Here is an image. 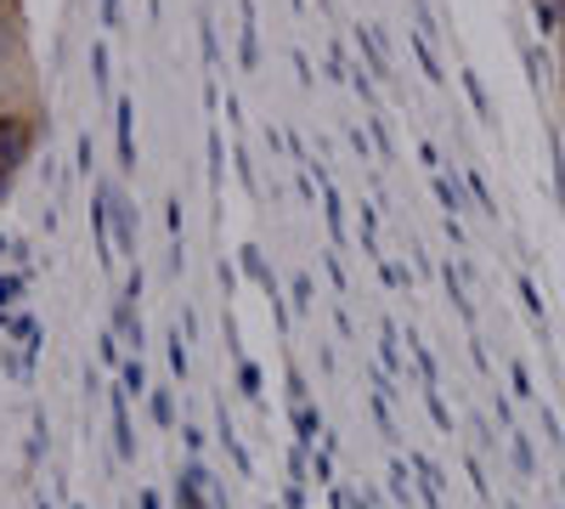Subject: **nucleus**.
<instances>
[{
  "label": "nucleus",
  "mask_w": 565,
  "mask_h": 509,
  "mask_svg": "<svg viewBox=\"0 0 565 509\" xmlns=\"http://www.w3.org/2000/svg\"><path fill=\"white\" fill-rule=\"evenodd\" d=\"M45 119V91H40V63L29 40V12L23 0H0V199L12 193L23 176Z\"/></svg>",
  "instance_id": "obj_1"
}]
</instances>
